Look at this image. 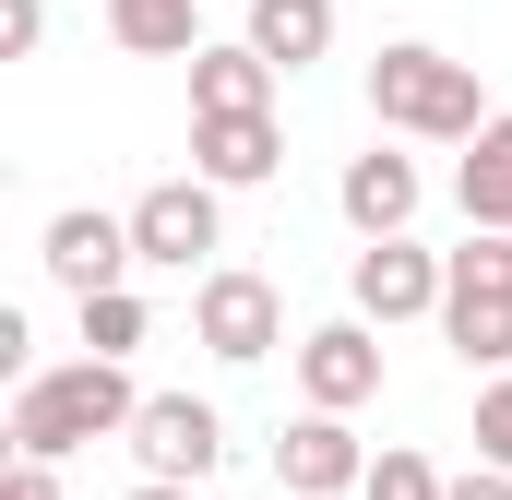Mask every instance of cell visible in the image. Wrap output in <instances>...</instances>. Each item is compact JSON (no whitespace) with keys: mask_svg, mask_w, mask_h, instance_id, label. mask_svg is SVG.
<instances>
[{"mask_svg":"<svg viewBox=\"0 0 512 500\" xmlns=\"http://www.w3.org/2000/svg\"><path fill=\"white\" fill-rule=\"evenodd\" d=\"M274 477H286V500H346V489H370V441L346 429V417H286L274 429Z\"/></svg>","mask_w":512,"mask_h":500,"instance_id":"8","label":"cell"},{"mask_svg":"<svg viewBox=\"0 0 512 500\" xmlns=\"http://www.w3.org/2000/svg\"><path fill=\"white\" fill-rule=\"evenodd\" d=\"M346 310H358L370 334H393V322H441V250L370 239L358 262H346Z\"/></svg>","mask_w":512,"mask_h":500,"instance_id":"4","label":"cell"},{"mask_svg":"<svg viewBox=\"0 0 512 500\" xmlns=\"http://www.w3.org/2000/svg\"><path fill=\"white\" fill-rule=\"evenodd\" d=\"M251 48L274 72H310L334 48V0H251Z\"/></svg>","mask_w":512,"mask_h":500,"instance_id":"15","label":"cell"},{"mask_svg":"<svg viewBox=\"0 0 512 500\" xmlns=\"http://www.w3.org/2000/svg\"><path fill=\"white\" fill-rule=\"evenodd\" d=\"M453 203H465V227L512 239V108L477 131V143H465V167H453Z\"/></svg>","mask_w":512,"mask_h":500,"instance_id":"13","label":"cell"},{"mask_svg":"<svg viewBox=\"0 0 512 500\" xmlns=\"http://www.w3.org/2000/svg\"><path fill=\"white\" fill-rule=\"evenodd\" d=\"M131 250L167 262V274H191L203 250H227V191H215V179H155V191L131 203Z\"/></svg>","mask_w":512,"mask_h":500,"instance_id":"6","label":"cell"},{"mask_svg":"<svg viewBox=\"0 0 512 500\" xmlns=\"http://www.w3.org/2000/svg\"><path fill=\"white\" fill-rule=\"evenodd\" d=\"M131 500H203V489H167V477H143V489H131Z\"/></svg>","mask_w":512,"mask_h":500,"instance_id":"24","label":"cell"},{"mask_svg":"<svg viewBox=\"0 0 512 500\" xmlns=\"http://www.w3.org/2000/svg\"><path fill=\"white\" fill-rule=\"evenodd\" d=\"M417 203H429V179H417V155H393V143L346 155V179H334V215L358 227V250H370V239H405Z\"/></svg>","mask_w":512,"mask_h":500,"instance_id":"10","label":"cell"},{"mask_svg":"<svg viewBox=\"0 0 512 500\" xmlns=\"http://www.w3.org/2000/svg\"><path fill=\"white\" fill-rule=\"evenodd\" d=\"M441 346H453L465 370L512 381V298H441Z\"/></svg>","mask_w":512,"mask_h":500,"instance_id":"16","label":"cell"},{"mask_svg":"<svg viewBox=\"0 0 512 500\" xmlns=\"http://www.w3.org/2000/svg\"><path fill=\"white\" fill-rule=\"evenodd\" d=\"M155 334V310L131 298V286H108V298H84V358H131Z\"/></svg>","mask_w":512,"mask_h":500,"instance_id":"18","label":"cell"},{"mask_svg":"<svg viewBox=\"0 0 512 500\" xmlns=\"http://www.w3.org/2000/svg\"><path fill=\"white\" fill-rule=\"evenodd\" d=\"M131 453H143V477H167V489H203V477L227 465V417H215L203 393H143V417H131Z\"/></svg>","mask_w":512,"mask_h":500,"instance_id":"5","label":"cell"},{"mask_svg":"<svg viewBox=\"0 0 512 500\" xmlns=\"http://www.w3.org/2000/svg\"><path fill=\"white\" fill-rule=\"evenodd\" d=\"M298 393H310V417H358L370 393H382V334L346 310V322H322V334H298Z\"/></svg>","mask_w":512,"mask_h":500,"instance_id":"9","label":"cell"},{"mask_svg":"<svg viewBox=\"0 0 512 500\" xmlns=\"http://www.w3.org/2000/svg\"><path fill=\"white\" fill-rule=\"evenodd\" d=\"M453 500H512V477H501V465H477V477H453Z\"/></svg>","mask_w":512,"mask_h":500,"instance_id":"23","label":"cell"},{"mask_svg":"<svg viewBox=\"0 0 512 500\" xmlns=\"http://www.w3.org/2000/svg\"><path fill=\"white\" fill-rule=\"evenodd\" d=\"M477 465H501V477H512V381L477 393Z\"/></svg>","mask_w":512,"mask_h":500,"instance_id":"20","label":"cell"},{"mask_svg":"<svg viewBox=\"0 0 512 500\" xmlns=\"http://www.w3.org/2000/svg\"><path fill=\"white\" fill-rule=\"evenodd\" d=\"M441 298H512V239L465 227V250H441Z\"/></svg>","mask_w":512,"mask_h":500,"instance_id":"17","label":"cell"},{"mask_svg":"<svg viewBox=\"0 0 512 500\" xmlns=\"http://www.w3.org/2000/svg\"><path fill=\"white\" fill-rule=\"evenodd\" d=\"M286 167V131L274 120H191V179H215V191H262Z\"/></svg>","mask_w":512,"mask_h":500,"instance_id":"12","label":"cell"},{"mask_svg":"<svg viewBox=\"0 0 512 500\" xmlns=\"http://www.w3.org/2000/svg\"><path fill=\"white\" fill-rule=\"evenodd\" d=\"M358 500H453V477H441L429 453H405V441H382V453H370V489H358Z\"/></svg>","mask_w":512,"mask_h":500,"instance_id":"19","label":"cell"},{"mask_svg":"<svg viewBox=\"0 0 512 500\" xmlns=\"http://www.w3.org/2000/svg\"><path fill=\"white\" fill-rule=\"evenodd\" d=\"M274 84H286V72L262 60L251 36H239V48H203V60H191V120H274Z\"/></svg>","mask_w":512,"mask_h":500,"instance_id":"11","label":"cell"},{"mask_svg":"<svg viewBox=\"0 0 512 500\" xmlns=\"http://www.w3.org/2000/svg\"><path fill=\"white\" fill-rule=\"evenodd\" d=\"M0 500H60V465H12V477H0Z\"/></svg>","mask_w":512,"mask_h":500,"instance_id":"22","label":"cell"},{"mask_svg":"<svg viewBox=\"0 0 512 500\" xmlns=\"http://www.w3.org/2000/svg\"><path fill=\"white\" fill-rule=\"evenodd\" d=\"M370 120L405 131V143H477L501 108L477 96V60H453L429 36H393L382 60H370Z\"/></svg>","mask_w":512,"mask_h":500,"instance_id":"2","label":"cell"},{"mask_svg":"<svg viewBox=\"0 0 512 500\" xmlns=\"http://www.w3.org/2000/svg\"><path fill=\"white\" fill-rule=\"evenodd\" d=\"M36 262H48V286H72V310H84V298L131 286V262H143V250H131V215L72 203V215H48V250H36Z\"/></svg>","mask_w":512,"mask_h":500,"instance_id":"7","label":"cell"},{"mask_svg":"<svg viewBox=\"0 0 512 500\" xmlns=\"http://www.w3.org/2000/svg\"><path fill=\"white\" fill-rule=\"evenodd\" d=\"M108 36H120L131 60H203V48H215L191 0H108Z\"/></svg>","mask_w":512,"mask_h":500,"instance_id":"14","label":"cell"},{"mask_svg":"<svg viewBox=\"0 0 512 500\" xmlns=\"http://www.w3.org/2000/svg\"><path fill=\"white\" fill-rule=\"evenodd\" d=\"M191 346H203V358H227V370L274 358V346H286V298H274V274L215 262V274L191 286Z\"/></svg>","mask_w":512,"mask_h":500,"instance_id":"3","label":"cell"},{"mask_svg":"<svg viewBox=\"0 0 512 500\" xmlns=\"http://www.w3.org/2000/svg\"><path fill=\"white\" fill-rule=\"evenodd\" d=\"M36 36H48V0H0V48L36 60Z\"/></svg>","mask_w":512,"mask_h":500,"instance_id":"21","label":"cell"},{"mask_svg":"<svg viewBox=\"0 0 512 500\" xmlns=\"http://www.w3.org/2000/svg\"><path fill=\"white\" fill-rule=\"evenodd\" d=\"M143 393L120 358H60V370L12 381V465H72L84 441H131Z\"/></svg>","mask_w":512,"mask_h":500,"instance_id":"1","label":"cell"}]
</instances>
